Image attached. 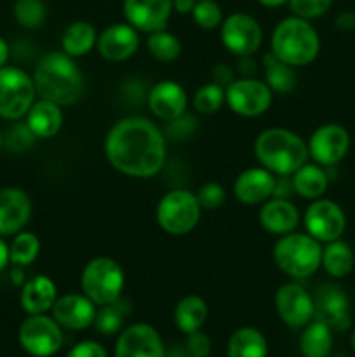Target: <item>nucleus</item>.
Wrapping results in <instances>:
<instances>
[{
    "label": "nucleus",
    "mask_w": 355,
    "mask_h": 357,
    "mask_svg": "<svg viewBox=\"0 0 355 357\" xmlns=\"http://www.w3.org/2000/svg\"><path fill=\"white\" fill-rule=\"evenodd\" d=\"M33 79L17 66L0 68V117L19 121L35 103Z\"/></svg>",
    "instance_id": "6e6552de"
},
{
    "label": "nucleus",
    "mask_w": 355,
    "mask_h": 357,
    "mask_svg": "<svg viewBox=\"0 0 355 357\" xmlns=\"http://www.w3.org/2000/svg\"><path fill=\"white\" fill-rule=\"evenodd\" d=\"M315 302V317L313 319L324 321L333 330L345 331L350 328V303L348 296L341 291V288L334 284H324L319 289Z\"/></svg>",
    "instance_id": "aec40b11"
},
{
    "label": "nucleus",
    "mask_w": 355,
    "mask_h": 357,
    "mask_svg": "<svg viewBox=\"0 0 355 357\" xmlns=\"http://www.w3.org/2000/svg\"><path fill=\"white\" fill-rule=\"evenodd\" d=\"M195 195H197V201L200 204V208L205 209V211L219 209L226 201L225 188L219 183H214V181H209V183L202 185Z\"/></svg>",
    "instance_id": "58836bf2"
},
{
    "label": "nucleus",
    "mask_w": 355,
    "mask_h": 357,
    "mask_svg": "<svg viewBox=\"0 0 355 357\" xmlns=\"http://www.w3.org/2000/svg\"><path fill=\"white\" fill-rule=\"evenodd\" d=\"M336 26L343 31H350L355 28V14L354 13H341L336 17Z\"/></svg>",
    "instance_id": "a18cd8bd"
},
{
    "label": "nucleus",
    "mask_w": 355,
    "mask_h": 357,
    "mask_svg": "<svg viewBox=\"0 0 355 357\" xmlns=\"http://www.w3.org/2000/svg\"><path fill=\"white\" fill-rule=\"evenodd\" d=\"M17 338L24 351L33 357H51L61 349V326L45 314H33L21 323Z\"/></svg>",
    "instance_id": "1a4fd4ad"
},
{
    "label": "nucleus",
    "mask_w": 355,
    "mask_h": 357,
    "mask_svg": "<svg viewBox=\"0 0 355 357\" xmlns=\"http://www.w3.org/2000/svg\"><path fill=\"white\" fill-rule=\"evenodd\" d=\"M2 146H3V135L2 131H0V150H2Z\"/></svg>",
    "instance_id": "603ef678"
},
{
    "label": "nucleus",
    "mask_w": 355,
    "mask_h": 357,
    "mask_svg": "<svg viewBox=\"0 0 355 357\" xmlns=\"http://www.w3.org/2000/svg\"><path fill=\"white\" fill-rule=\"evenodd\" d=\"M47 16V6L44 0H16L14 17L24 28H38Z\"/></svg>",
    "instance_id": "e433bc0d"
},
{
    "label": "nucleus",
    "mask_w": 355,
    "mask_h": 357,
    "mask_svg": "<svg viewBox=\"0 0 355 357\" xmlns=\"http://www.w3.org/2000/svg\"><path fill=\"white\" fill-rule=\"evenodd\" d=\"M115 357H166V347L155 328L138 323L118 335Z\"/></svg>",
    "instance_id": "2eb2a0df"
},
{
    "label": "nucleus",
    "mask_w": 355,
    "mask_h": 357,
    "mask_svg": "<svg viewBox=\"0 0 355 357\" xmlns=\"http://www.w3.org/2000/svg\"><path fill=\"white\" fill-rule=\"evenodd\" d=\"M223 103H226L225 87L216 82L204 84L202 87H198L194 96L195 110L204 115L216 114L223 107Z\"/></svg>",
    "instance_id": "c9c22d12"
},
{
    "label": "nucleus",
    "mask_w": 355,
    "mask_h": 357,
    "mask_svg": "<svg viewBox=\"0 0 355 357\" xmlns=\"http://www.w3.org/2000/svg\"><path fill=\"white\" fill-rule=\"evenodd\" d=\"M197 0H173V10L178 14H191Z\"/></svg>",
    "instance_id": "49530a36"
},
{
    "label": "nucleus",
    "mask_w": 355,
    "mask_h": 357,
    "mask_svg": "<svg viewBox=\"0 0 355 357\" xmlns=\"http://www.w3.org/2000/svg\"><path fill=\"white\" fill-rule=\"evenodd\" d=\"M97 42V31L89 21H73L65 30L61 38V49L72 58L89 54Z\"/></svg>",
    "instance_id": "c756f323"
},
{
    "label": "nucleus",
    "mask_w": 355,
    "mask_h": 357,
    "mask_svg": "<svg viewBox=\"0 0 355 357\" xmlns=\"http://www.w3.org/2000/svg\"><path fill=\"white\" fill-rule=\"evenodd\" d=\"M31 218V201L24 190L7 187L0 190V236H14Z\"/></svg>",
    "instance_id": "412c9836"
},
{
    "label": "nucleus",
    "mask_w": 355,
    "mask_h": 357,
    "mask_svg": "<svg viewBox=\"0 0 355 357\" xmlns=\"http://www.w3.org/2000/svg\"><path fill=\"white\" fill-rule=\"evenodd\" d=\"M308 153L322 167L336 166L350 150V135L340 124H324L310 136Z\"/></svg>",
    "instance_id": "4468645a"
},
{
    "label": "nucleus",
    "mask_w": 355,
    "mask_h": 357,
    "mask_svg": "<svg viewBox=\"0 0 355 357\" xmlns=\"http://www.w3.org/2000/svg\"><path fill=\"white\" fill-rule=\"evenodd\" d=\"M258 2L265 7H281L284 3H287L289 0H258Z\"/></svg>",
    "instance_id": "8fccbe9b"
},
{
    "label": "nucleus",
    "mask_w": 355,
    "mask_h": 357,
    "mask_svg": "<svg viewBox=\"0 0 355 357\" xmlns=\"http://www.w3.org/2000/svg\"><path fill=\"white\" fill-rule=\"evenodd\" d=\"M303 223H305L306 234H310L319 243L327 244L341 239L347 229V216L338 202L320 197L306 208Z\"/></svg>",
    "instance_id": "9b49d317"
},
{
    "label": "nucleus",
    "mask_w": 355,
    "mask_h": 357,
    "mask_svg": "<svg viewBox=\"0 0 355 357\" xmlns=\"http://www.w3.org/2000/svg\"><path fill=\"white\" fill-rule=\"evenodd\" d=\"M26 126L35 138L47 139L58 135L63 126V110L58 103L49 100H38L28 110Z\"/></svg>",
    "instance_id": "393cba45"
},
{
    "label": "nucleus",
    "mask_w": 355,
    "mask_h": 357,
    "mask_svg": "<svg viewBox=\"0 0 355 357\" xmlns=\"http://www.w3.org/2000/svg\"><path fill=\"white\" fill-rule=\"evenodd\" d=\"M150 54L162 63H173L181 56V42L176 35H173L167 30H159L148 33L146 40Z\"/></svg>",
    "instance_id": "72a5a7b5"
},
{
    "label": "nucleus",
    "mask_w": 355,
    "mask_h": 357,
    "mask_svg": "<svg viewBox=\"0 0 355 357\" xmlns=\"http://www.w3.org/2000/svg\"><path fill=\"white\" fill-rule=\"evenodd\" d=\"M263 63H265V82L268 84V87H270L274 93L289 94L294 91L296 82H298V77H296V72L292 66H289L287 63L275 58L271 52L265 56Z\"/></svg>",
    "instance_id": "2f4dec72"
},
{
    "label": "nucleus",
    "mask_w": 355,
    "mask_h": 357,
    "mask_svg": "<svg viewBox=\"0 0 355 357\" xmlns=\"http://www.w3.org/2000/svg\"><path fill=\"white\" fill-rule=\"evenodd\" d=\"M51 310L56 323L72 331L87 330L93 326L97 312L96 305L86 295H79V293L59 296Z\"/></svg>",
    "instance_id": "a211bd4d"
},
{
    "label": "nucleus",
    "mask_w": 355,
    "mask_h": 357,
    "mask_svg": "<svg viewBox=\"0 0 355 357\" xmlns=\"http://www.w3.org/2000/svg\"><path fill=\"white\" fill-rule=\"evenodd\" d=\"M173 13V0H124V16L138 31L166 30Z\"/></svg>",
    "instance_id": "dca6fc26"
},
{
    "label": "nucleus",
    "mask_w": 355,
    "mask_h": 357,
    "mask_svg": "<svg viewBox=\"0 0 355 357\" xmlns=\"http://www.w3.org/2000/svg\"><path fill=\"white\" fill-rule=\"evenodd\" d=\"M289 6L294 16L313 20L324 16L333 6V0H289Z\"/></svg>",
    "instance_id": "ea45409f"
},
{
    "label": "nucleus",
    "mask_w": 355,
    "mask_h": 357,
    "mask_svg": "<svg viewBox=\"0 0 355 357\" xmlns=\"http://www.w3.org/2000/svg\"><path fill=\"white\" fill-rule=\"evenodd\" d=\"M221 42L232 54L253 56L263 44L261 24L251 14L233 13L221 23Z\"/></svg>",
    "instance_id": "f8f14e48"
},
{
    "label": "nucleus",
    "mask_w": 355,
    "mask_h": 357,
    "mask_svg": "<svg viewBox=\"0 0 355 357\" xmlns=\"http://www.w3.org/2000/svg\"><path fill=\"white\" fill-rule=\"evenodd\" d=\"M131 312V305L129 300L120 296L115 300L113 303L108 305H101V309L96 312V319H94V326L101 335H113L120 331L122 324H124L125 316Z\"/></svg>",
    "instance_id": "473e14b6"
},
{
    "label": "nucleus",
    "mask_w": 355,
    "mask_h": 357,
    "mask_svg": "<svg viewBox=\"0 0 355 357\" xmlns=\"http://www.w3.org/2000/svg\"><path fill=\"white\" fill-rule=\"evenodd\" d=\"M319 33L313 24L303 17H285L271 33V54L292 68L310 65L319 56Z\"/></svg>",
    "instance_id": "20e7f679"
},
{
    "label": "nucleus",
    "mask_w": 355,
    "mask_h": 357,
    "mask_svg": "<svg viewBox=\"0 0 355 357\" xmlns=\"http://www.w3.org/2000/svg\"><path fill=\"white\" fill-rule=\"evenodd\" d=\"M187 352L190 357H207L211 354V338L200 330L194 331L187 338Z\"/></svg>",
    "instance_id": "79ce46f5"
},
{
    "label": "nucleus",
    "mask_w": 355,
    "mask_h": 357,
    "mask_svg": "<svg viewBox=\"0 0 355 357\" xmlns=\"http://www.w3.org/2000/svg\"><path fill=\"white\" fill-rule=\"evenodd\" d=\"M275 174L261 167H251L242 171L233 183V194L242 204L256 206L263 204L274 195Z\"/></svg>",
    "instance_id": "4be33fe9"
},
{
    "label": "nucleus",
    "mask_w": 355,
    "mask_h": 357,
    "mask_svg": "<svg viewBox=\"0 0 355 357\" xmlns=\"http://www.w3.org/2000/svg\"><path fill=\"white\" fill-rule=\"evenodd\" d=\"M324 271L334 279H343L354 271L355 257L352 251L350 244L345 241L336 239L333 243H327L326 248H322V264Z\"/></svg>",
    "instance_id": "7c9ffc66"
},
{
    "label": "nucleus",
    "mask_w": 355,
    "mask_h": 357,
    "mask_svg": "<svg viewBox=\"0 0 355 357\" xmlns=\"http://www.w3.org/2000/svg\"><path fill=\"white\" fill-rule=\"evenodd\" d=\"M191 16L202 30H214L223 23V10L214 0H197Z\"/></svg>",
    "instance_id": "4c0bfd02"
},
{
    "label": "nucleus",
    "mask_w": 355,
    "mask_h": 357,
    "mask_svg": "<svg viewBox=\"0 0 355 357\" xmlns=\"http://www.w3.org/2000/svg\"><path fill=\"white\" fill-rule=\"evenodd\" d=\"M212 79H214L216 84L226 87L230 82H233V70L230 68L228 65H218L212 70Z\"/></svg>",
    "instance_id": "c03bdc74"
},
{
    "label": "nucleus",
    "mask_w": 355,
    "mask_h": 357,
    "mask_svg": "<svg viewBox=\"0 0 355 357\" xmlns=\"http://www.w3.org/2000/svg\"><path fill=\"white\" fill-rule=\"evenodd\" d=\"M104 153L118 173L131 178H152L166 164V138L148 119L125 117L108 131Z\"/></svg>",
    "instance_id": "f257e3e1"
},
{
    "label": "nucleus",
    "mask_w": 355,
    "mask_h": 357,
    "mask_svg": "<svg viewBox=\"0 0 355 357\" xmlns=\"http://www.w3.org/2000/svg\"><path fill=\"white\" fill-rule=\"evenodd\" d=\"M274 261L291 278H310L322 264V246L310 234H285L275 243Z\"/></svg>",
    "instance_id": "39448f33"
},
{
    "label": "nucleus",
    "mask_w": 355,
    "mask_h": 357,
    "mask_svg": "<svg viewBox=\"0 0 355 357\" xmlns=\"http://www.w3.org/2000/svg\"><path fill=\"white\" fill-rule=\"evenodd\" d=\"M327 185H329V178L319 164H303L292 174V188L303 199H310V201L320 199L326 194Z\"/></svg>",
    "instance_id": "cd10ccee"
},
{
    "label": "nucleus",
    "mask_w": 355,
    "mask_h": 357,
    "mask_svg": "<svg viewBox=\"0 0 355 357\" xmlns=\"http://www.w3.org/2000/svg\"><path fill=\"white\" fill-rule=\"evenodd\" d=\"M31 79L38 96L42 100L54 101L59 107L75 105L86 91L82 70L75 63V58L63 51L42 56Z\"/></svg>",
    "instance_id": "f03ea898"
},
{
    "label": "nucleus",
    "mask_w": 355,
    "mask_h": 357,
    "mask_svg": "<svg viewBox=\"0 0 355 357\" xmlns=\"http://www.w3.org/2000/svg\"><path fill=\"white\" fill-rule=\"evenodd\" d=\"M124 284V268L110 257L93 258L80 275L84 295L97 307L108 305L120 298Z\"/></svg>",
    "instance_id": "423d86ee"
},
{
    "label": "nucleus",
    "mask_w": 355,
    "mask_h": 357,
    "mask_svg": "<svg viewBox=\"0 0 355 357\" xmlns=\"http://www.w3.org/2000/svg\"><path fill=\"white\" fill-rule=\"evenodd\" d=\"M148 107L157 119L173 122L183 117L188 108V96L183 86L174 80H160L150 89Z\"/></svg>",
    "instance_id": "6ab92c4d"
},
{
    "label": "nucleus",
    "mask_w": 355,
    "mask_h": 357,
    "mask_svg": "<svg viewBox=\"0 0 355 357\" xmlns=\"http://www.w3.org/2000/svg\"><path fill=\"white\" fill-rule=\"evenodd\" d=\"M202 208L197 195L184 188H176L164 195L157 204V223L171 236H184L197 227Z\"/></svg>",
    "instance_id": "0eeeda50"
},
{
    "label": "nucleus",
    "mask_w": 355,
    "mask_h": 357,
    "mask_svg": "<svg viewBox=\"0 0 355 357\" xmlns=\"http://www.w3.org/2000/svg\"><path fill=\"white\" fill-rule=\"evenodd\" d=\"M299 349L305 357H329L333 351V328L324 321L312 319L303 330Z\"/></svg>",
    "instance_id": "c85d7f7f"
},
{
    "label": "nucleus",
    "mask_w": 355,
    "mask_h": 357,
    "mask_svg": "<svg viewBox=\"0 0 355 357\" xmlns=\"http://www.w3.org/2000/svg\"><path fill=\"white\" fill-rule=\"evenodd\" d=\"M10 264L17 267H28L37 260L40 253V239L33 232H17L9 246Z\"/></svg>",
    "instance_id": "f704fd0d"
},
{
    "label": "nucleus",
    "mask_w": 355,
    "mask_h": 357,
    "mask_svg": "<svg viewBox=\"0 0 355 357\" xmlns=\"http://www.w3.org/2000/svg\"><path fill=\"white\" fill-rule=\"evenodd\" d=\"M275 309L289 328H305L315 317L313 296L298 282H285L275 293Z\"/></svg>",
    "instance_id": "ddd939ff"
},
{
    "label": "nucleus",
    "mask_w": 355,
    "mask_h": 357,
    "mask_svg": "<svg viewBox=\"0 0 355 357\" xmlns=\"http://www.w3.org/2000/svg\"><path fill=\"white\" fill-rule=\"evenodd\" d=\"M9 261H10L9 246H7V243L2 239V236H0V272L7 267V264H9Z\"/></svg>",
    "instance_id": "de8ad7c7"
},
{
    "label": "nucleus",
    "mask_w": 355,
    "mask_h": 357,
    "mask_svg": "<svg viewBox=\"0 0 355 357\" xmlns=\"http://www.w3.org/2000/svg\"><path fill=\"white\" fill-rule=\"evenodd\" d=\"M226 105L240 117H260L270 108L274 91L263 80L242 77L225 87Z\"/></svg>",
    "instance_id": "9d476101"
},
{
    "label": "nucleus",
    "mask_w": 355,
    "mask_h": 357,
    "mask_svg": "<svg viewBox=\"0 0 355 357\" xmlns=\"http://www.w3.org/2000/svg\"><path fill=\"white\" fill-rule=\"evenodd\" d=\"M268 344L265 335L256 328H239L226 344V357H267Z\"/></svg>",
    "instance_id": "bb28decb"
},
{
    "label": "nucleus",
    "mask_w": 355,
    "mask_h": 357,
    "mask_svg": "<svg viewBox=\"0 0 355 357\" xmlns=\"http://www.w3.org/2000/svg\"><path fill=\"white\" fill-rule=\"evenodd\" d=\"M261 227L271 236H285V234L294 232L299 225V211L289 199L274 197L263 202L260 209Z\"/></svg>",
    "instance_id": "5701e85b"
},
{
    "label": "nucleus",
    "mask_w": 355,
    "mask_h": 357,
    "mask_svg": "<svg viewBox=\"0 0 355 357\" xmlns=\"http://www.w3.org/2000/svg\"><path fill=\"white\" fill-rule=\"evenodd\" d=\"M97 52L106 61H125L136 54L139 47V35L129 23H113L97 35Z\"/></svg>",
    "instance_id": "f3484780"
},
{
    "label": "nucleus",
    "mask_w": 355,
    "mask_h": 357,
    "mask_svg": "<svg viewBox=\"0 0 355 357\" xmlns=\"http://www.w3.org/2000/svg\"><path fill=\"white\" fill-rule=\"evenodd\" d=\"M9 44H7L6 40H3V37H0V68L2 66H6L7 59H9Z\"/></svg>",
    "instance_id": "09e8293b"
},
{
    "label": "nucleus",
    "mask_w": 355,
    "mask_h": 357,
    "mask_svg": "<svg viewBox=\"0 0 355 357\" xmlns=\"http://www.w3.org/2000/svg\"><path fill=\"white\" fill-rule=\"evenodd\" d=\"M209 316L207 303L204 298L197 295H188L181 298L174 307V324L180 328V331L190 335L194 331L202 330Z\"/></svg>",
    "instance_id": "a878e982"
},
{
    "label": "nucleus",
    "mask_w": 355,
    "mask_h": 357,
    "mask_svg": "<svg viewBox=\"0 0 355 357\" xmlns=\"http://www.w3.org/2000/svg\"><path fill=\"white\" fill-rule=\"evenodd\" d=\"M56 300H58V289H56L54 281L44 274L24 281L23 288H21L19 302L28 316L45 314L52 309Z\"/></svg>",
    "instance_id": "b1692460"
},
{
    "label": "nucleus",
    "mask_w": 355,
    "mask_h": 357,
    "mask_svg": "<svg viewBox=\"0 0 355 357\" xmlns=\"http://www.w3.org/2000/svg\"><path fill=\"white\" fill-rule=\"evenodd\" d=\"M35 135L30 131L26 124H16L9 129L7 136H3V145L13 152H24L33 145Z\"/></svg>",
    "instance_id": "a19ab883"
},
{
    "label": "nucleus",
    "mask_w": 355,
    "mask_h": 357,
    "mask_svg": "<svg viewBox=\"0 0 355 357\" xmlns=\"http://www.w3.org/2000/svg\"><path fill=\"white\" fill-rule=\"evenodd\" d=\"M254 155L265 169L278 176H291L306 164L310 153L301 136L284 128H270L258 135Z\"/></svg>",
    "instance_id": "7ed1b4c3"
},
{
    "label": "nucleus",
    "mask_w": 355,
    "mask_h": 357,
    "mask_svg": "<svg viewBox=\"0 0 355 357\" xmlns=\"http://www.w3.org/2000/svg\"><path fill=\"white\" fill-rule=\"evenodd\" d=\"M350 344H352V349H354V351H355V330H354V333H352Z\"/></svg>",
    "instance_id": "3c124183"
},
{
    "label": "nucleus",
    "mask_w": 355,
    "mask_h": 357,
    "mask_svg": "<svg viewBox=\"0 0 355 357\" xmlns=\"http://www.w3.org/2000/svg\"><path fill=\"white\" fill-rule=\"evenodd\" d=\"M66 357H108V352L106 349L101 344H97V342L86 340L70 349Z\"/></svg>",
    "instance_id": "37998d69"
}]
</instances>
